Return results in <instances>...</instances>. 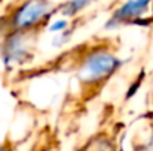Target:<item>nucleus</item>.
Listing matches in <instances>:
<instances>
[{
    "label": "nucleus",
    "instance_id": "nucleus-1",
    "mask_svg": "<svg viewBox=\"0 0 153 151\" xmlns=\"http://www.w3.org/2000/svg\"><path fill=\"white\" fill-rule=\"evenodd\" d=\"M117 65V61L114 56L108 55V53H95L92 56L88 58V61L85 62L80 77L83 80L88 82H94L97 79H101L105 74H108L110 71L114 70V67Z\"/></svg>",
    "mask_w": 153,
    "mask_h": 151
},
{
    "label": "nucleus",
    "instance_id": "nucleus-2",
    "mask_svg": "<svg viewBox=\"0 0 153 151\" xmlns=\"http://www.w3.org/2000/svg\"><path fill=\"white\" fill-rule=\"evenodd\" d=\"M46 12V4L42 0H31L25 3L15 16V24L18 27H28L40 19Z\"/></svg>",
    "mask_w": 153,
    "mask_h": 151
},
{
    "label": "nucleus",
    "instance_id": "nucleus-3",
    "mask_svg": "<svg viewBox=\"0 0 153 151\" xmlns=\"http://www.w3.org/2000/svg\"><path fill=\"white\" fill-rule=\"evenodd\" d=\"M150 0H129L119 12H117V18H132L140 15L149 4Z\"/></svg>",
    "mask_w": 153,
    "mask_h": 151
},
{
    "label": "nucleus",
    "instance_id": "nucleus-4",
    "mask_svg": "<svg viewBox=\"0 0 153 151\" xmlns=\"http://www.w3.org/2000/svg\"><path fill=\"white\" fill-rule=\"evenodd\" d=\"M89 0H71L70 4H68V9H67V13H73V12H77L79 9H82Z\"/></svg>",
    "mask_w": 153,
    "mask_h": 151
},
{
    "label": "nucleus",
    "instance_id": "nucleus-5",
    "mask_svg": "<svg viewBox=\"0 0 153 151\" xmlns=\"http://www.w3.org/2000/svg\"><path fill=\"white\" fill-rule=\"evenodd\" d=\"M65 25H67L65 21H56L55 24H52L51 27H49V30H51V31H59V30L65 28Z\"/></svg>",
    "mask_w": 153,
    "mask_h": 151
},
{
    "label": "nucleus",
    "instance_id": "nucleus-6",
    "mask_svg": "<svg viewBox=\"0 0 153 151\" xmlns=\"http://www.w3.org/2000/svg\"><path fill=\"white\" fill-rule=\"evenodd\" d=\"M0 151H1V150H0Z\"/></svg>",
    "mask_w": 153,
    "mask_h": 151
}]
</instances>
